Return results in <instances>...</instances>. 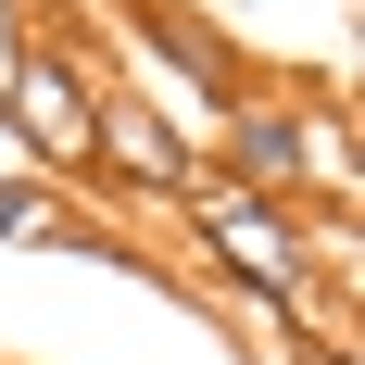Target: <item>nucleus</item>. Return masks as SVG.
Instances as JSON below:
<instances>
[{
	"label": "nucleus",
	"mask_w": 365,
	"mask_h": 365,
	"mask_svg": "<svg viewBox=\"0 0 365 365\" xmlns=\"http://www.w3.org/2000/svg\"><path fill=\"white\" fill-rule=\"evenodd\" d=\"M0 113L26 126L38 164H76V177H88V113H101V76L76 63V51L26 38V51H13V76H0Z\"/></svg>",
	"instance_id": "f257e3e1"
},
{
	"label": "nucleus",
	"mask_w": 365,
	"mask_h": 365,
	"mask_svg": "<svg viewBox=\"0 0 365 365\" xmlns=\"http://www.w3.org/2000/svg\"><path fill=\"white\" fill-rule=\"evenodd\" d=\"M189 215H202V240H215L227 264H240V290H264V302H302V277H315V252H302L290 202H252V189L202 177V189H189Z\"/></svg>",
	"instance_id": "f03ea898"
},
{
	"label": "nucleus",
	"mask_w": 365,
	"mask_h": 365,
	"mask_svg": "<svg viewBox=\"0 0 365 365\" xmlns=\"http://www.w3.org/2000/svg\"><path fill=\"white\" fill-rule=\"evenodd\" d=\"M88 177L139 189V202H189V189L215 177V164H202V151H189L177 126L139 101V88H101V113H88Z\"/></svg>",
	"instance_id": "7ed1b4c3"
},
{
	"label": "nucleus",
	"mask_w": 365,
	"mask_h": 365,
	"mask_svg": "<svg viewBox=\"0 0 365 365\" xmlns=\"http://www.w3.org/2000/svg\"><path fill=\"white\" fill-rule=\"evenodd\" d=\"M0 240H76V227L51 215V189H38V177H0Z\"/></svg>",
	"instance_id": "20e7f679"
}]
</instances>
